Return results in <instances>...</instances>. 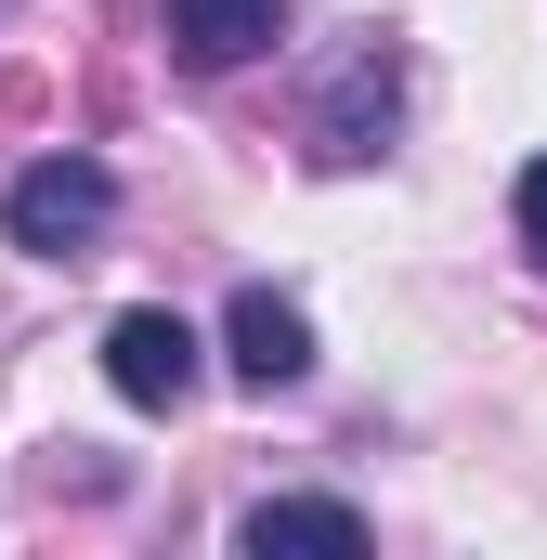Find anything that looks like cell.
Wrapping results in <instances>:
<instances>
[{
	"label": "cell",
	"mask_w": 547,
	"mask_h": 560,
	"mask_svg": "<svg viewBox=\"0 0 547 560\" xmlns=\"http://www.w3.org/2000/svg\"><path fill=\"white\" fill-rule=\"evenodd\" d=\"M274 26H287V0H170V52H183L196 79H222V66L274 52Z\"/></svg>",
	"instance_id": "4"
},
{
	"label": "cell",
	"mask_w": 547,
	"mask_h": 560,
	"mask_svg": "<svg viewBox=\"0 0 547 560\" xmlns=\"http://www.w3.org/2000/svg\"><path fill=\"white\" fill-rule=\"evenodd\" d=\"M235 548L248 560H274V548H365V509H339V495H261L235 522Z\"/></svg>",
	"instance_id": "5"
},
{
	"label": "cell",
	"mask_w": 547,
	"mask_h": 560,
	"mask_svg": "<svg viewBox=\"0 0 547 560\" xmlns=\"http://www.w3.org/2000/svg\"><path fill=\"white\" fill-rule=\"evenodd\" d=\"M509 222H522V248H535V275H547V156L509 183Z\"/></svg>",
	"instance_id": "6"
},
{
	"label": "cell",
	"mask_w": 547,
	"mask_h": 560,
	"mask_svg": "<svg viewBox=\"0 0 547 560\" xmlns=\"http://www.w3.org/2000/svg\"><path fill=\"white\" fill-rule=\"evenodd\" d=\"M105 222H118V170H105V156H26V170L0 183V235L39 248V261H92Z\"/></svg>",
	"instance_id": "1"
},
{
	"label": "cell",
	"mask_w": 547,
	"mask_h": 560,
	"mask_svg": "<svg viewBox=\"0 0 547 560\" xmlns=\"http://www.w3.org/2000/svg\"><path fill=\"white\" fill-rule=\"evenodd\" d=\"M105 378H118V405H143V418H183L196 378H209V365H196V326L156 313V300L118 313V326H105Z\"/></svg>",
	"instance_id": "2"
},
{
	"label": "cell",
	"mask_w": 547,
	"mask_h": 560,
	"mask_svg": "<svg viewBox=\"0 0 547 560\" xmlns=\"http://www.w3.org/2000/svg\"><path fill=\"white\" fill-rule=\"evenodd\" d=\"M222 365H235L248 392H300V378H313V313H300L287 287H235V313H222Z\"/></svg>",
	"instance_id": "3"
}]
</instances>
